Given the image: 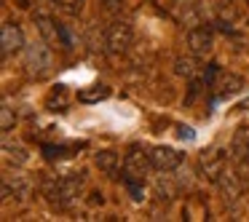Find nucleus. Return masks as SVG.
<instances>
[{"label":"nucleus","mask_w":249,"mask_h":222,"mask_svg":"<svg viewBox=\"0 0 249 222\" xmlns=\"http://www.w3.org/2000/svg\"><path fill=\"white\" fill-rule=\"evenodd\" d=\"M81 190H83V174H65V177H59V179L46 182V195H49V201L54 206H59V209H67V206L75 204Z\"/></svg>","instance_id":"nucleus-1"},{"label":"nucleus","mask_w":249,"mask_h":222,"mask_svg":"<svg viewBox=\"0 0 249 222\" xmlns=\"http://www.w3.org/2000/svg\"><path fill=\"white\" fill-rule=\"evenodd\" d=\"M24 67H27L30 75L43 78L51 72L54 67V54H51V46L46 40H35V43L24 46Z\"/></svg>","instance_id":"nucleus-2"},{"label":"nucleus","mask_w":249,"mask_h":222,"mask_svg":"<svg viewBox=\"0 0 249 222\" xmlns=\"http://www.w3.org/2000/svg\"><path fill=\"white\" fill-rule=\"evenodd\" d=\"M134 43V30L126 22H113L107 30H105V46H107L110 54H126Z\"/></svg>","instance_id":"nucleus-3"},{"label":"nucleus","mask_w":249,"mask_h":222,"mask_svg":"<svg viewBox=\"0 0 249 222\" xmlns=\"http://www.w3.org/2000/svg\"><path fill=\"white\" fill-rule=\"evenodd\" d=\"M153 169V161H150V153H145L142 147H129V153H126L124 158V174L126 179H145L147 174H150Z\"/></svg>","instance_id":"nucleus-4"},{"label":"nucleus","mask_w":249,"mask_h":222,"mask_svg":"<svg viewBox=\"0 0 249 222\" xmlns=\"http://www.w3.org/2000/svg\"><path fill=\"white\" fill-rule=\"evenodd\" d=\"M198 171L204 174L209 182H220V177L228 171V158L222 150H217V147H212V150H204L198 155Z\"/></svg>","instance_id":"nucleus-5"},{"label":"nucleus","mask_w":249,"mask_h":222,"mask_svg":"<svg viewBox=\"0 0 249 222\" xmlns=\"http://www.w3.org/2000/svg\"><path fill=\"white\" fill-rule=\"evenodd\" d=\"M30 193H33V182H30L27 174L22 171H6V177H3V198H17V201H24L30 198Z\"/></svg>","instance_id":"nucleus-6"},{"label":"nucleus","mask_w":249,"mask_h":222,"mask_svg":"<svg viewBox=\"0 0 249 222\" xmlns=\"http://www.w3.org/2000/svg\"><path fill=\"white\" fill-rule=\"evenodd\" d=\"M214 49V33L206 24H196L188 30V51L196 56H209Z\"/></svg>","instance_id":"nucleus-7"},{"label":"nucleus","mask_w":249,"mask_h":222,"mask_svg":"<svg viewBox=\"0 0 249 222\" xmlns=\"http://www.w3.org/2000/svg\"><path fill=\"white\" fill-rule=\"evenodd\" d=\"M150 161H153V169L158 171H174V169L182 166L185 155L174 147H166V145H156L150 147Z\"/></svg>","instance_id":"nucleus-8"},{"label":"nucleus","mask_w":249,"mask_h":222,"mask_svg":"<svg viewBox=\"0 0 249 222\" xmlns=\"http://www.w3.org/2000/svg\"><path fill=\"white\" fill-rule=\"evenodd\" d=\"M24 33L19 30V24L14 22H3L0 27V49H3V56H11L17 51H24Z\"/></svg>","instance_id":"nucleus-9"},{"label":"nucleus","mask_w":249,"mask_h":222,"mask_svg":"<svg viewBox=\"0 0 249 222\" xmlns=\"http://www.w3.org/2000/svg\"><path fill=\"white\" fill-rule=\"evenodd\" d=\"M35 24H38L40 35L49 46H62V24H56V19H51L49 14L38 11L35 14Z\"/></svg>","instance_id":"nucleus-10"},{"label":"nucleus","mask_w":249,"mask_h":222,"mask_svg":"<svg viewBox=\"0 0 249 222\" xmlns=\"http://www.w3.org/2000/svg\"><path fill=\"white\" fill-rule=\"evenodd\" d=\"M217 97H233L244 88V78L236 75V72H220V81H217Z\"/></svg>","instance_id":"nucleus-11"},{"label":"nucleus","mask_w":249,"mask_h":222,"mask_svg":"<svg viewBox=\"0 0 249 222\" xmlns=\"http://www.w3.org/2000/svg\"><path fill=\"white\" fill-rule=\"evenodd\" d=\"M231 150L241 163H249V126L236 129V134H233V139H231Z\"/></svg>","instance_id":"nucleus-12"},{"label":"nucleus","mask_w":249,"mask_h":222,"mask_svg":"<svg viewBox=\"0 0 249 222\" xmlns=\"http://www.w3.org/2000/svg\"><path fill=\"white\" fill-rule=\"evenodd\" d=\"M174 72H177L179 78H188V81H193V78L201 72L198 56H196V54H190V56H177V59H174Z\"/></svg>","instance_id":"nucleus-13"},{"label":"nucleus","mask_w":249,"mask_h":222,"mask_svg":"<svg viewBox=\"0 0 249 222\" xmlns=\"http://www.w3.org/2000/svg\"><path fill=\"white\" fill-rule=\"evenodd\" d=\"M94 163H97V169L99 171H105V174H115L118 171V153L115 150H99L97 155H94Z\"/></svg>","instance_id":"nucleus-14"},{"label":"nucleus","mask_w":249,"mask_h":222,"mask_svg":"<svg viewBox=\"0 0 249 222\" xmlns=\"http://www.w3.org/2000/svg\"><path fill=\"white\" fill-rule=\"evenodd\" d=\"M67 104H70V91H67V86H54L51 94L46 97V107L49 110H65Z\"/></svg>","instance_id":"nucleus-15"},{"label":"nucleus","mask_w":249,"mask_h":222,"mask_svg":"<svg viewBox=\"0 0 249 222\" xmlns=\"http://www.w3.org/2000/svg\"><path fill=\"white\" fill-rule=\"evenodd\" d=\"M54 6L59 14H65V17L75 19L83 14V8H86V0H54Z\"/></svg>","instance_id":"nucleus-16"},{"label":"nucleus","mask_w":249,"mask_h":222,"mask_svg":"<svg viewBox=\"0 0 249 222\" xmlns=\"http://www.w3.org/2000/svg\"><path fill=\"white\" fill-rule=\"evenodd\" d=\"M110 97V88L107 86H91V88H83L81 94H78V99L86 104H94V102H102V99Z\"/></svg>","instance_id":"nucleus-17"},{"label":"nucleus","mask_w":249,"mask_h":222,"mask_svg":"<svg viewBox=\"0 0 249 222\" xmlns=\"http://www.w3.org/2000/svg\"><path fill=\"white\" fill-rule=\"evenodd\" d=\"M3 153H6V158H8V161H14V163H24V161H27V153H24V147L19 145V142H14V145H11V139H3Z\"/></svg>","instance_id":"nucleus-18"},{"label":"nucleus","mask_w":249,"mask_h":222,"mask_svg":"<svg viewBox=\"0 0 249 222\" xmlns=\"http://www.w3.org/2000/svg\"><path fill=\"white\" fill-rule=\"evenodd\" d=\"M14 126H17V110H14L8 102H3V107H0V129L11 131Z\"/></svg>","instance_id":"nucleus-19"},{"label":"nucleus","mask_w":249,"mask_h":222,"mask_svg":"<svg viewBox=\"0 0 249 222\" xmlns=\"http://www.w3.org/2000/svg\"><path fill=\"white\" fill-rule=\"evenodd\" d=\"M99 3H102V8L107 14H113V17H121V14H124V8H126L124 0H99Z\"/></svg>","instance_id":"nucleus-20"},{"label":"nucleus","mask_w":249,"mask_h":222,"mask_svg":"<svg viewBox=\"0 0 249 222\" xmlns=\"http://www.w3.org/2000/svg\"><path fill=\"white\" fill-rule=\"evenodd\" d=\"M177 137H179V139H188L190 142L196 134H193V129H190V126H177Z\"/></svg>","instance_id":"nucleus-21"},{"label":"nucleus","mask_w":249,"mask_h":222,"mask_svg":"<svg viewBox=\"0 0 249 222\" xmlns=\"http://www.w3.org/2000/svg\"><path fill=\"white\" fill-rule=\"evenodd\" d=\"M238 110H244V113H249V99H244V102L238 104Z\"/></svg>","instance_id":"nucleus-22"}]
</instances>
